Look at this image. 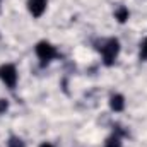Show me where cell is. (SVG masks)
I'll use <instances>...</instances> for the list:
<instances>
[{
  "instance_id": "2",
  "label": "cell",
  "mask_w": 147,
  "mask_h": 147,
  "mask_svg": "<svg viewBox=\"0 0 147 147\" xmlns=\"http://www.w3.org/2000/svg\"><path fill=\"white\" fill-rule=\"evenodd\" d=\"M36 55H38V58L41 60V65H45V63L51 62V60L58 55V51H57V48H55L51 43H48V41H39L36 45Z\"/></svg>"
},
{
  "instance_id": "8",
  "label": "cell",
  "mask_w": 147,
  "mask_h": 147,
  "mask_svg": "<svg viewBox=\"0 0 147 147\" xmlns=\"http://www.w3.org/2000/svg\"><path fill=\"white\" fill-rule=\"evenodd\" d=\"M7 146L9 147H26V144H24V140L21 137H10Z\"/></svg>"
},
{
  "instance_id": "7",
  "label": "cell",
  "mask_w": 147,
  "mask_h": 147,
  "mask_svg": "<svg viewBox=\"0 0 147 147\" xmlns=\"http://www.w3.org/2000/svg\"><path fill=\"white\" fill-rule=\"evenodd\" d=\"M105 147H121V139L118 135H111V137L106 139Z\"/></svg>"
},
{
  "instance_id": "3",
  "label": "cell",
  "mask_w": 147,
  "mask_h": 147,
  "mask_svg": "<svg viewBox=\"0 0 147 147\" xmlns=\"http://www.w3.org/2000/svg\"><path fill=\"white\" fill-rule=\"evenodd\" d=\"M0 80L9 87V89H14L16 84H17V69L16 65L12 63H3L0 67Z\"/></svg>"
},
{
  "instance_id": "1",
  "label": "cell",
  "mask_w": 147,
  "mask_h": 147,
  "mask_svg": "<svg viewBox=\"0 0 147 147\" xmlns=\"http://www.w3.org/2000/svg\"><path fill=\"white\" fill-rule=\"evenodd\" d=\"M99 51L103 55L105 63L106 65H113L115 60H116V57H118V53H120V43H118V39L110 38V39L103 41L101 46H99Z\"/></svg>"
},
{
  "instance_id": "11",
  "label": "cell",
  "mask_w": 147,
  "mask_h": 147,
  "mask_svg": "<svg viewBox=\"0 0 147 147\" xmlns=\"http://www.w3.org/2000/svg\"><path fill=\"white\" fill-rule=\"evenodd\" d=\"M39 147H53V146H51L50 142H43V144H41V146H39Z\"/></svg>"
},
{
  "instance_id": "4",
  "label": "cell",
  "mask_w": 147,
  "mask_h": 147,
  "mask_svg": "<svg viewBox=\"0 0 147 147\" xmlns=\"http://www.w3.org/2000/svg\"><path fill=\"white\" fill-rule=\"evenodd\" d=\"M48 0H28V10L33 17H41L46 10Z\"/></svg>"
},
{
  "instance_id": "5",
  "label": "cell",
  "mask_w": 147,
  "mask_h": 147,
  "mask_svg": "<svg viewBox=\"0 0 147 147\" xmlns=\"http://www.w3.org/2000/svg\"><path fill=\"white\" fill-rule=\"evenodd\" d=\"M110 108L113 111H116V113L123 111L125 110V98L121 94H113L110 98Z\"/></svg>"
},
{
  "instance_id": "9",
  "label": "cell",
  "mask_w": 147,
  "mask_h": 147,
  "mask_svg": "<svg viewBox=\"0 0 147 147\" xmlns=\"http://www.w3.org/2000/svg\"><path fill=\"white\" fill-rule=\"evenodd\" d=\"M140 60H147V39L140 46Z\"/></svg>"
},
{
  "instance_id": "6",
  "label": "cell",
  "mask_w": 147,
  "mask_h": 147,
  "mask_svg": "<svg viewBox=\"0 0 147 147\" xmlns=\"http://www.w3.org/2000/svg\"><path fill=\"white\" fill-rule=\"evenodd\" d=\"M128 16H130V14H128V9H127V7H118V9H116V12H115L116 21H118V22H121V24L128 21Z\"/></svg>"
},
{
  "instance_id": "10",
  "label": "cell",
  "mask_w": 147,
  "mask_h": 147,
  "mask_svg": "<svg viewBox=\"0 0 147 147\" xmlns=\"http://www.w3.org/2000/svg\"><path fill=\"white\" fill-rule=\"evenodd\" d=\"M7 110H9V101L7 99H0V115L5 113Z\"/></svg>"
}]
</instances>
